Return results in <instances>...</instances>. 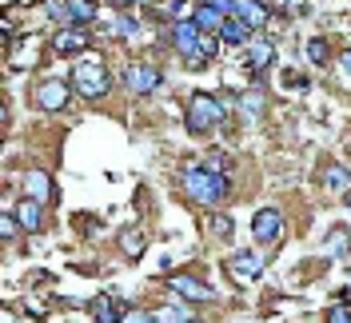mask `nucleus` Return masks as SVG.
Segmentation results:
<instances>
[{
  "label": "nucleus",
  "instance_id": "2eb2a0df",
  "mask_svg": "<svg viewBox=\"0 0 351 323\" xmlns=\"http://www.w3.org/2000/svg\"><path fill=\"white\" fill-rule=\"evenodd\" d=\"M247 32H252V28H247V24H240L236 16H228V21L219 24V36H223V44H243V40H247Z\"/></svg>",
  "mask_w": 351,
  "mask_h": 323
},
{
  "label": "nucleus",
  "instance_id": "7ed1b4c3",
  "mask_svg": "<svg viewBox=\"0 0 351 323\" xmlns=\"http://www.w3.org/2000/svg\"><path fill=\"white\" fill-rule=\"evenodd\" d=\"M72 84H76L80 96L100 100V96L108 92V68L100 64V60H84L80 68H72Z\"/></svg>",
  "mask_w": 351,
  "mask_h": 323
},
{
  "label": "nucleus",
  "instance_id": "72a5a7b5",
  "mask_svg": "<svg viewBox=\"0 0 351 323\" xmlns=\"http://www.w3.org/2000/svg\"><path fill=\"white\" fill-rule=\"evenodd\" d=\"M348 200H351V195H348Z\"/></svg>",
  "mask_w": 351,
  "mask_h": 323
},
{
  "label": "nucleus",
  "instance_id": "39448f33",
  "mask_svg": "<svg viewBox=\"0 0 351 323\" xmlns=\"http://www.w3.org/2000/svg\"><path fill=\"white\" fill-rule=\"evenodd\" d=\"M124 84H128L136 96H148V92H156V88H160V68H152V64H128V72H124Z\"/></svg>",
  "mask_w": 351,
  "mask_h": 323
},
{
  "label": "nucleus",
  "instance_id": "6e6552de",
  "mask_svg": "<svg viewBox=\"0 0 351 323\" xmlns=\"http://www.w3.org/2000/svg\"><path fill=\"white\" fill-rule=\"evenodd\" d=\"M68 96H72V92H68L64 80H44V84L36 88V104H40L44 112H60V108L68 104Z\"/></svg>",
  "mask_w": 351,
  "mask_h": 323
},
{
  "label": "nucleus",
  "instance_id": "ddd939ff",
  "mask_svg": "<svg viewBox=\"0 0 351 323\" xmlns=\"http://www.w3.org/2000/svg\"><path fill=\"white\" fill-rule=\"evenodd\" d=\"M16 219H21V228H28V232H40V224H44V215H40V204H36V200H28V195H24L21 204H16Z\"/></svg>",
  "mask_w": 351,
  "mask_h": 323
},
{
  "label": "nucleus",
  "instance_id": "1a4fd4ad",
  "mask_svg": "<svg viewBox=\"0 0 351 323\" xmlns=\"http://www.w3.org/2000/svg\"><path fill=\"white\" fill-rule=\"evenodd\" d=\"M24 195L36 200V204H48L52 200V176L40 172V168H28L24 172Z\"/></svg>",
  "mask_w": 351,
  "mask_h": 323
},
{
  "label": "nucleus",
  "instance_id": "a211bd4d",
  "mask_svg": "<svg viewBox=\"0 0 351 323\" xmlns=\"http://www.w3.org/2000/svg\"><path fill=\"white\" fill-rule=\"evenodd\" d=\"M348 248H351V232L348 228H335L328 236V256H348Z\"/></svg>",
  "mask_w": 351,
  "mask_h": 323
},
{
  "label": "nucleus",
  "instance_id": "cd10ccee",
  "mask_svg": "<svg viewBox=\"0 0 351 323\" xmlns=\"http://www.w3.org/2000/svg\"><path fill=\"white\" fill-rule=\"evenodd\" d=\"M328 323H351V311H348V307H339V303H335V307L328 311Z\"/></svg>",
  "mask_w": 351,
  "mask_h": 323
},
{
  "label": "nucleus",
  "instance_id": "393cba45",
  "mask_svg": "<svg viewBox=\"0 0 351 323\" xmlns=\"http://www.w3.org/2000/svg\"><path fill=\"white\" fill-rule=\"evenodd\" d=\"M328 184H331V188H348L351 176L343 172V168H328Z\"/></svg>",
  "mask_w": 351,
  "mask_h": 323
},
{
  "label": "nucleus",
  "instance_id": "412c9836",
  "mask_svg": "<svg viewBox=\"0 0 351 323\" xmlns=\"http://www.w3.org/2000/svg\"><path fill=\"white\" fill-rule=\"evenodd\" d=\"M48 16L60 21V24H72V16H68V0H52V4H48Z\"/></svg>",
  "mask_w": 351,
  "mask_h": 323
},
{
  "label": "nucleus",
  "instance_id": "f03ea898",
  "mask_svg": "<svg viewBox=\"0 0 351 323\" xmlns=\"http://www.w3.org/2000/svg\"><path fill=\"white\" fill-rule=\"evenodd\" d=\"M228 116V104L219 100V96H208V92H196V96H188V132H212Z\"/></svg>",
  "mask_w": 351,
  "mask_h": 323
},
{
  "label": "nucleus",
  "instance_id": "4468645a",
  "mask_svg": "<svg viewBox=\"0 0 351 323\" xmlns=\"http://www.w3.org/2000/svg\"><path fill=\"white\" fill-rule=\"evenodd\" d=\"M271 60H276V48L267 40H252V48H247V68L263 72V68H271Z\"/></svg>",
  "mask_w": 351,
  "mask_h": 323
},
{
  "label": "nucleus",
  "instance_id": "aec40b11",
  "mask_svg": "<svg viewBox=\"0 0 351 323\" xmlns=\"http://www.w3.org/2000/svg\"><path fill=\"white\" fill-rule=\"evenodd\" d=\"M307 60H311V64H324V60H328V44L319 40V36L307 40Z\"/></svg>",
  "mask_w": 351,
  "mask_h": 323
},
{
  "label": "nucleus",
  "instance_id": "2f4dec72",
  "mask_svg": "<svg viewBox=\"0 0 351 323\" xmlns=\"http://www.w3.org/2000/svg\"><path fill=\"white\" fill-rule=\"evenodd\" d=\"M343 68H348V72H351V52H343Z\"/></svg>",
  "mask_w": 351,
  "mask_h": 323
},
{
  "label": "nucleus",
  "instance_id": "473e14b6",
  "mask_svg": "<svg viewBox=\"0 0 351 323\" xmlns=\"http://www.w3.org/2000/svg\"><path fill=\"white\" fill-rule=\"evenodd\" d=\"M140 4H152V0H140Z\"/></svg>",
  "mask_w": 351,
  "mask_h": 323
},
{
  "label": "nucleus",
  "instance_id": "423d86ee",
  "mask_svg": "<svg viewBox=\"0 0 351 323\" xmlns=\"http://www.w3.org/2000/svg\"><path fill=\"white\" fill-rule=\"evenodd\" d=\"M280 228H284V215L276 212V208H263V212H256V219H252V232H256L260 243H276V239H280Z\"/></svg>",
  "mask_w": 351,
  "mask_h": 323
},
{
  "label": "nucleus",
  "instance_id": "c85d7f7f",
  "mask_svg": "<svg viewBox=\"0 0 351 323\" xmlns=\"http://www.w3.org/2000/svg\"><path fill=\"white\" fill-rule=\"evenodd\" d=\"M212 228H216L219 236H232V219H228V215H216V219H212Z\"/></svg>",
  "mask_w": 351,
  "mask_h": 323
},
{
  "label": "nucleus",
  "instance_id": "7c9ffc66",
  "mask_svg": "<svg viewBox=\"0 0 351 323\" xmlns=\"http://www.w3.org/2000/svg\"><path fill=\"white\" fill-rule=\"evenodd\" d=\"M280 8H287V12H304L307 0H280Z\"/></svg>",
  "mask_w": 351,
  "mask_h": 323
},
{
  "label": "nucleus",
  "instance_id": "20e7f679",
  "mask_svg": "<svg viewBox=\"0 0 351 323\" xmlns=\"http://www.w3.org/2000/svg\"><path fill=\"white\" fill-rule=\"evenodd\" d=\"M172 44L188 56V68H204V56H199V44H204V28L196 21H184L172 28Z\"/></svg>",
  "mask_w": 351,
  "mask_h": 323
},
{
  "label": "nucleus",
  "instance_id": "c756f323",
  "mask_svg": "<svg viewBox=\"0 0 351 323\" xmlns=\"http://www.w3.org/2000/svg\"><path fill=\"white\" fill-rule=\"evenodd\" d=\"M212 8H216L219 16H223V12H236V0H212Z\"/></svg>",
  "mask_w": 351,
  "mask_h": 323
},
{
  "label": "nucleus",
  "instance_id": "f257e3e1",
  "mask_svg": "<svg viewBox=\"0 0 351 323\" xmlns=\"http://www.w3.org/2000/svg\"><path fill=\"white\" fill-rule=\"evenodd\" d=\"M184 192L192 195L196 204H219L223 195L232 192V184H228V176L219 172V168L192 164V168L184 172Z\"/></svg>",
  "mask_w": 351,
  "mask_h": 323
},
{
  "label": "nucleus",
  "instance_id": "4be33fe9",
  "mask_svg": "<svg viewBox=\"0 0 351 323\" xmlns=\"http://www.w3.org/2000/svg\"><path fill=\"white\" fill-rule=\"evenodd\" d=\"M192 16H196V12H192V4H188V0H176V4H172V21L176 24L192 21Z\"/></svg>",
  "mask_w": 351,
  "mask_h": 323
},
{
  "label": "nucleus",
  "instance_id": "a878e982",
  "mask_svg": "<svg viewBox=\"0 0 351 323\" xmlns=\"http://www.w3.org/2000/svg\"><path fill=\"white\" fill-rule=\"evenodd\" d=\"M124 252H128L132 259L140 256V252H144V239L136 236V232H128V236H124Z\"/></svg>",
  "mask_w": 351,
  "mask_h": 323
},
{
  "label": "nucleus",
  "instance_id": "dca6fc26",
  "mask_svg": "<svg viewBox=\"0 0 351 323\" xmlns=\"http://www.w3.org/2000/svg\"><path fill=\"white\" fill-rule=\"evenodd\" d=\"M68 16H72V24H92L96 4L92 0H68Z\"/></svg>",
  "mask_w": 351,
  "mask_h": 323
},
{
  "label": "nucleus",
  "instance_id": "b1692460",
  "mask_svg": "<svg viewBox=\"0 0 351 323\" xmlns=\"http://www.w3.org/2000/svg\"><path fill=\"white\" fill-rule=\"evenodd\" d=\"M116 32H120V36L128 40V36H136V32H140V24L132 21V16H120V21H116Z\"/></svg>",
  "mask_w": 351,
  "mask_h": 323
},
{
  "label": "nucleus",
  "instance_id": "f3484780",
  "mask_svg": "<svg viewBox=\"0 0 351 323\" xmlns=\"http://www.w3.org/2000/svg\"><path fill=\"white\" fill-rule=\"evenodd\" d=\"M92 315L100 323H120L116 307H112V296H96V300H92Z\"/></svg>",
  "mask_w": 351,
  "mask_h": 323
},
{
  "label": "nucleus",
  "instance_id": "f8f14e48",
  "mask_svg": "<svg viewBox=\"0 0 351 323\" xmlns=\"http://www.w3.org/2000/svg\"><path fill=\"white\" fill-rule=\"evenodd\" d=\"M52 44H56L60 56H72V52H84L88 48V36L80 32V28H60V36H56Z\"/></svg>",
  "mask_w": 351,
  "mask_h": 323
},
{
  "label": "nucleus",
  "instance_id": "9d476101",
  "mask_svg": "<svg viewBox=\"0 0 351 323\" xmlns=\"http://www.w3.org/2000/svg\"><path fill=\"white\" fill-rule=\"evenodd\" d=\"M168 287H172L176 296H184V300H196V303H204V300H212V296H216L208 283L192 280V276H172V280H168Z\"/></svg>",
  "mask_w": 351,
  "mask_h": 323
},
{
  "label": "nucleus",
  "instance_id": "bb28decb",
  "mask_svg": "<svg viewBox=\"0 0 351 323\" xmlns=\"http://www.w3.org/2000/svg\"><path fill=\"white\" fill-rule=\"evenodd\" d=\"M120 323H160V315H148V311H128Z\"/></svg>",
  "mask_w": 351,
  "mask_h": 323
},
{
  "label": "nucleus",
  "instance_id": "9b49d317",
  "mask_svg": "<svg viewBox=\"0 0 351 323\" xmlns=\"http://www.w3.org/2000/svg\"><path fill=\"white\" fill-rule=\"evenodd\" d=\"M236 21L247 24V28H260L267 21V8H263L260 0H236Z\"/></svg>",
  "mask_w": 351,
  "mask_h": 323
},
{
  "label": "nucleus",
  "instance_id": "0eeeda50",
  "mask_svg": "<svg viewBox=\"0 0 351 323\" xmlns=\"http://www.w3.org/2000/svg\"><path fill=\"white\" fill-rule=\"evenodd\" d=\"M228 272H232L240 283L260 280V276H263V259L256 256V252H236V256L228 259Z\"/></svg>",
  "mask_w": 351,
  "mask_h": 323
},
{
  "label": "nucleus",
  "instance_id": "6ab92c4d",
  "mask_svg": "<svg viewBox=\"0 0 351 323\" xmlns=\"http://www.w3.org/2000/svg\"><path fill=\"white\" fill-rule=\"evenodd\" d=\"M192 21H196L199 28H204V32H212V28L219 32V24H223V16H219V12L212 8V4H204V8H196V16H192Z\"/></svg>",
  "mask_w": 351,
  "mask_h": 323
},
{
  "label": "nucleus",
  "instance_id": "5701e85b",
  "mask_svg": "<svg viewBox=\"0 0 351 323\" xmlns=\"http://www.w3.org/2000/svg\"><path fill=\"white\" fill-rule=\"evenodd\" d=\"M240 112H243V116H260V112H263V100H260V96H243V100H240Z\"/></svg>",
  "mask_w": 351,
  "mask_h": 323
}]
</instances>
